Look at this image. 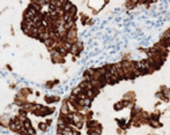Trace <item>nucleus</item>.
I'll use <instances>...</instances> for the list:
<instances>
[{
	"label": "nucleus",
	"instance_id": "obj_2",
	"mask_svg": "<svg viewBox=\"0 0 170 135\" xmlns=\"http://www.w3.org/2000/svg\"><path fill=\"white\" fill-rule=\"evenodd\" d=\"M124 98L130 101V102H135V94L133 91H130V92L124 95Z\"/></svg>",
	"mask_w": 170,
	"mask_h": 135
},
{
	"label": "nucleus",
	"instance_id": "obj_4",
	"mask_svg": "<svg viewBox=\"0 0 170 135\" xmlns=\"http://www.w3.org/2000/svg\"><path fill=\"white\" fill-rule=\"evenodd\" d=\"M135 6H137L135 0H127V1H126V8L127 9H132V8H134Z\"/></svg>",
	"mask_w": 170,
	"mask_h": 135
},
{
	"label": "nucleus",
	"instance_id": "obj_3",
	"mask_svg": "<svg viewBox=\"0 0 170 135\" xmlns=\"http://www.w3.org/2000/svg\"><path fill=\"white\" fill-rule=\"evenodd\" d=\"M160 117H161V112H160V111H155L154 113L149 114V119H150V120H158Z\"/></svg>",
	"mask_w": 170,
	"mask_h": 135
},
{
	"label": "nucleus",
	"instance_id": "obj_1",
	"mask_svg": "<svg viewBox=\"0 0 170 135\" xmlns=\"http://www.w3.org/2000/svg\"><path fill=\"white\" fill-rule=\"evenodd\" d=\"M116 121H117V124L119 125L120 129H129V128H130V127L127 126V123H126V120H125V119H117Z\"/></svg>",
	"mask_w": 170,
	"mask_h": 135
},
{
	"label": "nucleus",
	"instance_id": "obj_5",
	"mask_svg": "<svg viewBox=\"0 0 170 135\" xmlns=\"http://www.w3.org/2000/svg\"><path fill=\"white\" fill-rule=\"evenodd\" d=\"M113 109H115V110H117V111L123 110V109H124V105H123V103H121V102H118L117 104H115V105H113Z\"/></svg>",
	"mask_w": 170,
	"mask_h": 135
}]
</instances>
